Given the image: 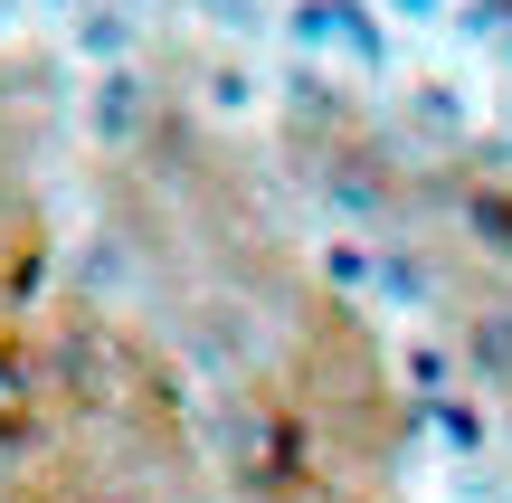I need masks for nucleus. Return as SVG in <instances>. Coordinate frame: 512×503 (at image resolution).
<instances>
[{"label":"nucleus","mask_w":512,"mask_h":503,"mask_svg":"<svg viewBox=\"0 0 512 503\" xmlns=\"http://www.w3.org/2000/svg\"><path fill=\"white\" fill-rule=\"evenodd\" d=\"M494 228V247H512V190H475V238Z\"/></svg>","instance_id":"obj_2"},{"label":"nucleus","mask_w":512,"mask_h":503,"mask_svg":"<svg viewBox=\"0 0 512 503\" xmlns=\"http://www.w3.org/2000/svg\"><path fill=\"white\" fill-rule=\"evenodd\" d=\"M465 361H475L484 380H512V304H484L475 333H465Z\"/></svg>","instance_id":"obj_1"}]
</instances>
